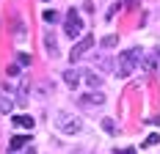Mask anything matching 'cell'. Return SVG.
Segmentation results:
<instances>
[{"instance_id": "cell-13", "label": "cell", "mask_w": 160, "mask_h": 154, "mask_svg": "<svg viewBox=\"0 0 160 154\" xmlns=\"http://www.w3.org/2000/svg\"><path fill=\"white\" fill-rule=\"evenodd\" d=\"M17 102H19V105H28V85H22V88H19V94H17Z\"/></svg>"}, {"instance_id": "cell-15", "label": "cell", "mask_w": 160, "mask_h": 154, "mask_svg": "<svg viewBox=\"0 0 160 154\" xmlns=\"http://www.w3.org/2000/svg\"><path fill=\"white\" fill-rule=\"evenodd\" d=\"M17 63H19V66H28V63H31V55H28V52H19V55H17Z\"/></svg>"}, {"instance_id": "cell-7", "label": "cell", "mask_w": 160, "mask_h": 154, "mask_svg": "<svg viewBox=\"0 0 160 154\" xmlns=\"http://www.w3.org/2000/svg\"><path fill=\"white\" fill-rule=\"evenodd\" d=\"M64 83L69 85V88H78V83H80V72H75V69H66V72H64Z\"/></svg>"}, {"instance_id": "cell-10", "label": "cell", "mask_w": 160, "mask_h": 154, "mask_svg": "<svg viewBox=\"0 0 160 154\" xmlns=\"http://www.w3.org/2000/svg\"><path fill=\"white\" fill-rule=\"evenodd\" d=\"M42 19H44L47 25H52V22H58V19H61V14H58V11H52V8H47V11L42 14Z\"/></svg>"}, {"instance_id": "cell-21", "label": "cell", "mask_w": 160, "mask_h": 154, "mask_svg": "<svg viewBox=\"0 0 160 154\" xmlns=\"http://www.w3.org/2000/svg\"><path fill=\"white\" fill-rule=\"evenodd\" d=\"M127 6L132 8V6H138V0H127Z\"/></svg>"}, {"instance_id": "cell-4", "label": "cell", "mask_w": 160, "mask_h": 154, "mask_svg": "<svg viewBox=\"0 0 160 154\" xmlns=\"http://www.w3.org/2000/svg\"><path fill=\"white\" fill-rule=\"evenodd\" d=\"M80 118H75V116H69V113H61L58 116V129L61 132H69V135H75V132H80Z\"/></svg>"}, {"instance_id": "cell-18", "label": "cell", "mask_w": 160, "mask_h": 154, "mask_svg": "<svg viewBox=\"0 0 160 154\" xmlns=\"http://www.w3.org/2000/svg\"><path fill=\"white\" fill-rule=\"evenodd\" d=\"M102 127H105V132H116V127H113L111 118H102Z\"/></svg>"}, {"instance_id": "cell-17", "label": "cell", "mask_w": 160, "mask_h": 154, "mask_svg": "<svg viewBox=\"0 0 160 154\" xmlns=\"http://www.w3.org/2000/svg\"><path fill=\"white\" fill-rule=\"evenodd\" d=\"M160 143V135H149V138L144 140V146H158Z\"/></svg>"}, {"instance_id": "cell-3", "label": "cell", "mask_w": 160, "mask_h": 154, "mask_svg": "<svg viewBox=\"0 0 160 154\" xmlns=\"http://www.w3.org/2000/svg\"><path fill=\"white\" fill-rule=\"evenodd\" d=\"M91 47H94V36H83V39H78V41L72 44V52H69V58H72V61H80V58H83V55H86Z\"/></svg>"}, {"instance_id": "cell-14", "label": "cell", "mask_w": 160, "mask_h": 154, "mask_svg": "<svg viewBox=\"0 0 160 154\" xmlns=\"http://www.w3.org/2000/svg\"><path fill=\"white\" fill-rule=\"evenodd\" d=\"M119 44V36H105L102 39V47H116Z\"/></svg>"}, {"instance_id": "cell-20", "label": "cell", "mask_w": 160, "mask_h": 154, "mask_svg": "<svg viewBox=\"0 0 160 154\" xmlns=\"http://www.w3.org/2000/svg\"><path fill=\"white\" fill-rule=\"evenodd\" d=\"M116 154H135V149H132V146H127V149H119Z\"/></svg>"}, {"instance_id": "cell-9", "label": "cell", "mask_w": 160, "mask_h": 154, "mask_svg": "<svg viewBox=\"0 0 160 154\" xmlns=\"http://www.w3.org/2000/svg\"><path fill=\"white\" fill-rule=\"evenodd\" d=\"M86 83H88V85H91V88H97V85H99V83H102V77L97 75V72H86Z\"/></svg>"}, {"instance_id": "cell-5", "label": "cell", "mask_w": 160, "mask_h": 154, "mask_svg": "<svg viewBox=\"0 0 160 154\" xmlns=\"http://www.w3.org/2000/svg\"><path fill=\"white\" fill-rule=\"evenodd\" d=\"M80 105H86V108H99V105H105V96H102V94H86V96H80Z\"/></svg>"}, {"instance_id": "cell-12", "label": "cell", "mask_w": 160, "mask_h": 154, "mask_svg": "<svg viewBox=\"0 0 160 154\" xmlns=\"http://www.w3.org/2000/svg\"><path fill=\"white\" fill-rule=\"evenodd\" d=\"M44 47L50 50V55H55V52H58V47H55V39H52V33H47V36H44Z\"/></svg>"}, {"instance_id": "cell-2", "label": "cell", "mask_w": 160, "mask_h": 154, "mask_svg": "<svg viewBox=\"0 0 160 154\" xmlns=\"http://www.w3.org/2000/svg\"><path fill=\"white\" fill-rule=\"evenodd\" d=\"M64 31L69 39H80V33H83V19H80V14L72 8V11H66L64 17Z\"/></svg>"}, {"instance_id": "cell-23", "label": "cell", "mask_w": 160, "mask_h": 154, "mask_svg": "<svg viewBox=\"0 0 160 154\" xmlns=\"http://www.w3.org/2000/svg\"><path fill=\"white\" fill-rule=\"evenodd\" d=\"M158 58H160V50H158Z\"/></svg>"}, {"instance_id": "cell-22", "label": "cell", "mask_w": 160, "mask_h": 154, "mask_svg": "<svg viewBox=\"0 0 160 154\" xmlns=\"http://www.w3.org/2000/svg\"><path fill=\"white\" fill-rule=\"evenodd\" d=\"M25 154H36V152H33V149H31V146H28V152H25Z\"/></svg>"}, {"instance_id": "cell-6", "label": "cell", "mask_w": 160, "mask_h": 154, "mask_svg": "<svg viewBox=\"0 0 160 154\" xmlns=\"http://www.w3.org/2000/svg\"><path fill=\"white\" fill-rule=\"evenodd\" d=\"M31 143V138H25V135H14V138L8 140V152H19V149H25Z\"/></svg>"}, {"instance_id": "cell-19", "label": "cell", "mask_w": 160, "mask_h": 154, "mask_svg": "<svg viewBox=\"0 0 160 154\" xmlns=\"http://www.w3.org/2000/svg\"><path fill=\"white\" fill-rule=\"evenodd\" d=\"M8 75H11V77H17V75H19V63H14V66H8Z\"/></svg>"}, {"instance_id": "cell-1", "label": "cell", "mask_w": 160, "mask_h": 154, "mask_svg": "<svg viewBox=\"0 0 160 154\" xmlns=\"http://www.w3.org/2000/svg\"><path fill=\"white\" fill-rule=\"evenodd\" d=\"M138 61H141V52H138V50H124V52L119 55L116 75H119V77H130V75H132V69L138 66Z\"/></svg>"}, {"instance_id": "cell-16", "label": "cell", "mask_w": 160, "mask_h": 154, "mask_svg": "<svg viewBox=\"0 0 160 154\" xmlns=\"http://www.w3.org/2000/svg\"><path fill=\"white\" fill-rule=\"evenodd\" d=\"M11 108H14V105H11L8 99H3V96H0V110H3V113H11Z\"/></svg>"}, {"instance_id": "cell-11", "label": "cell", "mask_w": 160, "mask_h": 154, "mask_svg": "<svg viewBox=\"0 0 160 154\" xmlns=\"http://www.w3.org/2000/svg\"><path fill=\"white\" fill-rule=\"evenodd\" d=\"M155 61H158V52L155 55H146L144 58V72H155Z\"/></svg>"}, {"instance_id": "cell-8", "label": "cell", "mask_w": 160, "mask_h": 154, "mask_svg": "<svg viewBox=\"0 0 160 154\" xmlns=\"http://www.w3.org/2000/svg\"><path fill=\"white\" fill-rule=\"evenodd\" d=\"M11 124L19 127V129H33V118H31V116H14Z\"/></svg>"}]
</instances>
